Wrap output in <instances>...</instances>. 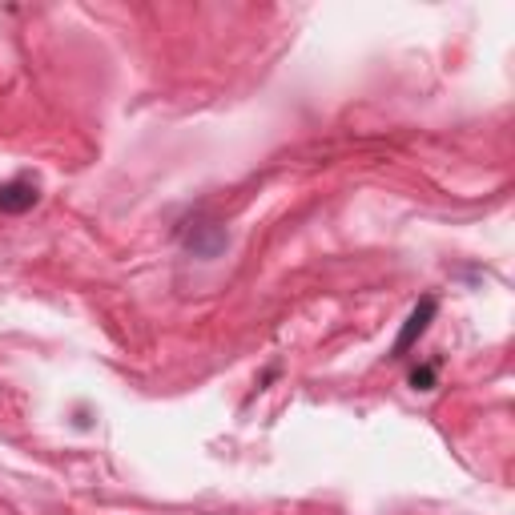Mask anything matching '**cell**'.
<instances>
[{"label": "cell", "instance_id": "obj_4", "mask_svg": "<svg viewBox=\"0 0 515 515\" xmlns=\"http://www.w3.org/2000/svg\"><path fill=\"white\" fill-rule=\"evenodd\" d=\"M407 383H411V391H435V387H439V367H435V363H419V367L407 375Z\"/></svg>", "mask_w": 515, "mask_h": 515}, {"label": "cell", "instance_id": "obj_3", "mask_svg": "<svg viewBox=\"0 0 515 515\" xmlns=\"http://www.w3.org/2000/svg\"><path fill=\"white\" fill-rule=\"evenodd\" d=\"M37 198L41 194H37L33 182H21V178L17 182H5V186H0V214H13V218L17 214H29L37 206Z\"/></svg>", "mask_w": 515, "mask_h": 515}, {"label": "cell", "instance_id": "obj_2", "mask_svg": "<svg viewBox=\"0 0 515 515\" xmlns=\"http://www.w3.org/2000/svg\"><path fill=\"white\" fill-rule=\"evenodd\" d=\"M226 246H230V234H226L218 222H202V226H194V230L186 234V250H190L194 258H218Z\"/></svg>", "mask_w": 515, "mask_h": 515}, {"label": "cell", "instance_id": "obj_1", "mask_svg": "<svg viewBox=\"0 0 515 515\" xmlns=\"http://www.w3.org/2000/svg\"><path fill=\"white\" fill-rule=\"evenodd\" d=\"M435 314H439V298L435 294H423L419 302H415V310L407 314V322H403V330H399V338L391 342V351H387V359H407L415 347H419V338L431 330V322H435Z\"/></svg>", "mask_w": 515, "mask_h": 515}]
</instances>
